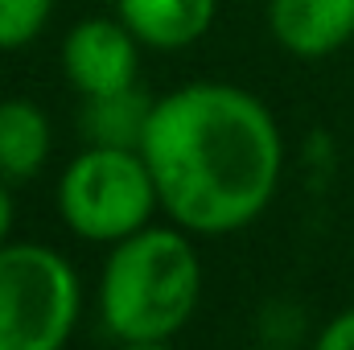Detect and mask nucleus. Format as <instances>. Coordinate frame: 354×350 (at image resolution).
Wrapping results in <instances>:
<instances>
[{"mask_svg":"<svg viewBox=\"0 0 354 350\" xmlns=\"http://www.w3.org/2000/svg\"><path fill=\"white\" fill-rule=\"evenodd\" d=\"M140 153L161 210L189 235H231L256 223L284 169L276 116L235 83H185L161 95Z\"/></svg>","mask_w":354,"mask_h":350,"instance_id":"1","label":"nucleus"},{"mask_svg":"<svg viewBox=\"0 0 354 350\" xmlns=\"http://www.w3.org/2000/svg\"><path fill=\"white\" fill-rule=\"evenodd\" d=\"M202 301V260L181 227L111 243L99 272V322L115 342H174Z\"/></svg>","mask_w":354,"mask_h":350,"instance_id":"2","label":"nucleus"},{"mask_svg":"<svg viewBox=\"0 0 354 350\" xmlns=\"http://www.w3.org/2000/svg\"><path fill=\"white\" fill-rule=\"evenodd\" d=\"M157 181L140 149L87 145L58 177V214L87 243H120L153 223Z\"/></svg>","mask_w":354,"mask_h":350,"instance_id":"3","label":"nucleus"},{"mask_svg":"<svg viewBox=\"0 0 354 350\" xmlns=\"http://www.w3.org/2000/svg\"><path fill=\"white\" fill-rule=\"evenodd\" d=\"M79 309V276L62 252L29 239L0 248V350H62Z\"/></svg>","mask_w":354,"mask_h":350,"instance_id":"4","label":"nucleus"},{"mask_svg":"<svg viewBox=\"0 0 354 350\" xmlns=\"http://www.w3.org/2000/svg\"><path fill=\"white\" fill-rule=\"evenodd\" d=\"M140 42L124 21L87 17L62 42V75L83 99L136 87Z\"/></svg>","mask_w":354,"mask_h":350,"instance_id":"5","label":"nucleus"},{"mask_svg":"<svg viewBox=\"0 0 354 350\" xmlns=\"http://www.w3.org/2000/svg\"><path fill=\"white\" fill-rule=\"evenodd\" d=\"M268 29L292 58H330L354 37V0H268Z\"/></svg>","mask_w":354,"mask_h":350,"instance_id":"6","label":"nucleus"},{"mask_svg":"<svg viewBox=\"0 0 354 350\" xmlns=\"http://www.w3.org/2000/svg\"><path fill=\"white\" fill-rule=\"evenodd\" d=\"M218 0H115V17L145 50H185L210 33Z\"/></svg>","mask_w":354,"mask_h":350,"instance_id":"7","label":"nucleus"},{"mask_svg":"<svg viewBox=\"0 0 354 350\" xmlns=\"http://www.w3.org/2000/svg\"><path fill=\"white\" fill-rule=\"evenodd\" d=\"M50 161V116L33 99H0V181L25 185Z\"/></svg>","mask_w":354,"mask_h":350,"instance_id":"8","label":"nucleus"},{"mask_svg":"<svg viewBox=\"0 0 354 350\" xmlns=\"http://www.w3.org/2000/svg\"><path fill=\"white\" fill-rule=\"evenodd\" d=\"M153 103L157 99H149L140 87L91 95V99H83L79 128H83L87 145H99V149H140L149 120H153Z\"/></svg>","mask_w":354,"mask_h":350,"instance_id":"9","label":"nucleus"},{"mask_svg":"<svg viewBox=\"0 0 354 350\" xmlns=\"http://www.w3.org/2000/svg\"><path fill=\"white\" fill-rule=\"evenodd\" d=\"M54 12V0H0V50H21L37 42Z\"/></svg>","mask_w":354,"mask_h":350,"instance_id":"10","label":"nucleus"},{"mask_svg":"<svg viewBox=\"0 0 354 350\" xmlns=\"http://www.w3.org/2000/svg\"><path fill=\"white\" fill-rule=\"evenodd\" d=\"M313 350H354V309L338 313L334 322H326V330L317 334Z\"/></svg>","mask_w":354,"mask_h":350,"instance_id":"11","label":"nucleus"},{"mask_svg":"<svg viewBox=\"0 0 354 350\" xmlns=\"http://www.w3.org/2000/svg\"><path fill=\"white\" fill-rule=\"evenodd\" d=\"M12 219H17V206H12V185H8V181H0V248L8 243Z\"/></svg>","mask_w":354,"mask_h":350,"instance_id":"12","label":"nucleus"},{"mask_svg":"<svg viewBox=\"0 0 354 350\" xmlns=\"http://www.w3.org/2000/svg\"><path fill=\"white\" fill-rule=\"evenodd\" d=\"M120 350H174L169 342H120Z\"/></svg>","mask_w":354,"mask_h":350,"instance_id":"13","label":"nucleus"}]
</instances>
